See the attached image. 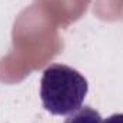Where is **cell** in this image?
Returning a JSON list of instances; mask_svg holds the SVG:
<instances>
[{"mask_svg": "<svg viewBox=\"0 0 123 123\" xmlns=\"http://www.w3.org/2000/svg\"><path fill=\"white\" fill-rule=\"evenodd\" d=\"M89 90L87 80L76 69L53 63L43 72L40 99L43 107L56 116L70 115L80 109Z\"/></svg>", "mask_w": 123, "mask_h": 123, "instance_id": "1", "label": "cell"}, {"mask_svg": "<svg viewBox=\"0 0 123 123\" xmlns=\"http://www.w3.org/2000/svg\"><path fill=\"white\" fill-rule=\"evenodd\" d=\"M64 123H103V119L97 110L90 106H85L70 113Z\"/></svg>", "mask_w": 123, "mask_h": 123, "instance_id": "2", "label": "cell"}, {"mask_svg": "<svg viewBox=\"0 0 123 123\" xmlns=\"http://www.w3.org/2000/svg\"><path fill=\"white\" fill-rule=\"evenodd\" d=\"M103 123H123V113H115L106 117Z\"/></svg>", "mask_w": 123, "mask_h": 123, "instance_id": "3", "label": "cell"}]
</instances>
